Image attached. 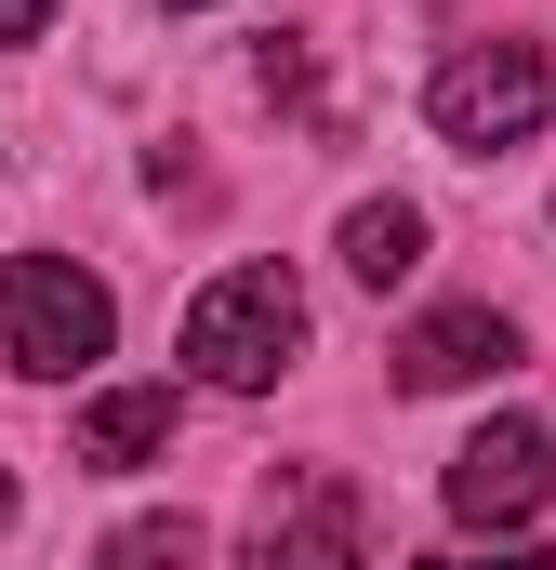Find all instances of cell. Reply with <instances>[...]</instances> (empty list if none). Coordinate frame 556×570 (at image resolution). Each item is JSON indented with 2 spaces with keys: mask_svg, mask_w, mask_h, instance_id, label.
I'll list each match as a JSON object with an SVG mask.
<instances>
[{
  "mask_svg": "<svg viewBox=\"0 0 556 570\" xmlns=\"http://www.w3.org/2000/svg\"><path fill=\"white\" fill-rule=\"evenodd\" d=\"M424 120H437V146H464V159H504V146H530L556 120V67L530 40H464L424 80Z\"/></svg>",
  "mask_w": 556,
  "mask_h": 570,
  "instance_id": "3957f363",
  "label": "cell"
},
{
  "mask_svg": "<svg viewBox=\"0 0 556 570\" xmlns=\"http://www.w3.org/2000/svg\"><path fill=\"white\" fill-rule=\"evenodd\" d=\"M67 451H80V464H107V478H120V464H146V451H172V385H107V399L80 412V438H67Z\"/></svg>",
  "mask_w": 556,
  "mask_h": 570,
  "instance_id": "52a82bcc",
  "label": "cell"
},
{
  "mask_svg": "<svg viewBox=\"0 0 556 570\" xmlns=\"http://www.w3.org/2000/svg\"><path fill=\"white\" fill-rule=\"evenodd\" d=\"M437 491H450V518H464V531H517V518L556 491V438L530 425V412H504V425H477L464 451H450V478H437Z\"/></svg>",
  "mask_w": 556,
  "mask_h": 570,
  "instance_id": "5b68a950",
  "label": "cell"
},
{
  "mask_svg": "<svg viewBox=\"0 0 556 570\" xmlns=\"http://www.w3.org/2000/svg\"><path fill=\"white\" fill-rule=\"evenodd\" d=\"M93 570H199V531H186V518H133Z\"/></svg>",
  "mask_w": 556,
  "mask_h": 570,
  "instance_id": "9c48e42d",
  "label": "cell"
},
{
  "mask_svg": "<svg viewBox=\"0 0 556 570\" xmlns=\"http://www.w3.org/2000/svg\"><path fill=\"white\" fill-rule=\"evenodd\" d=\"M252 570H371V518L345 478L318 464H278L266 504H252Z\"/></svg>",
  "mask_w": 556,
  "mask_h": 570,
  "instance_id": "277c9868",
  "label": "cell"
},
{
  "mask_svg": "<svg viewBox=\"0 0 556 570\" xmlns=\"http://www.w3.org/2000/svg\"><path fill=\"white\" fill-rule=\"evenodd\" d=\"M40 27H53V0H0V53H27Z\"/></svg>",
  "mask_w": 556,
  "mask_h": 570,
  "instance_id": "30bf717a",
  "label": "cell"
},
{
  "mask_svg": "<svg viewBox=\"0 0 556 570\" xmlns=\"http://www.w3.org/2000/svg\"><path fill=\"white\" fill-rule=\"evenodd\" d=\"M504 358H517V318L504 305H437V318H411V345H398V399H450V385H477Z\"/></svg>",
  "mask_w": 556,
  "mask_h": 570,
  "instance_id": "8992f818",
  "label": "cell"
},
{
  "mask_svg": "<svg viewBox=\"0 0 556 570\" xmlns=\"http://www.w3.org/2000/svg\"><path fill=\"white\" fill-rule=\"evenodd\" d=\"M437 570H544L530 544H490V558H437Z\"/></svg>",
  "mask_w": 556,
  "mask_h": 570,
  "instance_id": "8fae6325",
  "label": "cell"
},
{
  "mask_svg": "<svg viewBox=\"0 0 556 570\" xmlns=\"http://www.w3.org/2000/svg\"><path fill=\"white\" fill-rule=\"evenodd\" d=\"M120 345V305L93 266H67V253H13L0 266V358L13 372H40V385H67V372H93Z\"/></svg>",
  "mask_w": 556,
  "mask_h": 570,
  "instance_id": "7a4b0ae2",
  "label": "cell"
},
{
  "mask_svg": "<svg viewBox=\"0 0 556 570\" xmlns=\"http://www.w3.org/2000/svg\"><path fill=\"white\" fill-rule=\"evenodd\" d=\"M0 531H13V478H0Z\"/></svg>",
  "mask_w": 556,
  "mask_h": 570,
  "instance_id": "7c38bea8",
  "label": "cell"
},
{
  "mask_svg": "<svg viewBox=\"0 0 556 570\" xmlns=\"http://www.w3.org/2000/svg\"><path fill=\"white\" fill-rule=\"evenodd\" d=\"M291 358H305V279L291 266H226L186 305V372L212 399H266Z\"/></svg>",
  "mask_w": 556,
  "mask_h": 570,
  "instance_id": "6da1fadb",
  "label": "cell"
},
{
  "mask_svg": "<svg viewBox=\"0 0 556 570\" xmlns=\"http://www.w3.org/2000/svg\"><path fill=\"white\" fill-rule=\"evenodd\" d=\"M424 266V213L411 199H358V213H345V279L358 292H398Z\"/></svg>",
  "mask_w": 556,
  "mask_h": 570,
  "instance_id": "ba28073f",
  "label": "cell"
}]
</instances>
